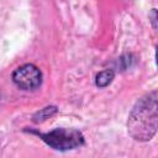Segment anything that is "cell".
Returning a JSON list of instances; mask_svg holds the SVG:
<instances>
[{
    "label": "cell",
    "mask_w": 158,
    "mask_h": 158,
    "mask_svg": "<svg viewBox=\"0 0 158 158\" xmlns=\"http://www.w3.org/2000/svg\"><path fill=\"white\" fill-rule=\"evenodd\" d=\"M157 122V90H153L138 99L132 107L127 120L128 135L136 141L147 142L156 135Z\"/></svg>",
    "instance_id": "cell-1"
},
{
    "label": "cell",
    "mask_w": 158,
    "mask_h": 158,
    "mask_svg": "<svg viewBox=\"0 0 158 158\" xmlns=\"http://www.w3.org/2000/svg\"><path fill=\"white\" fill-rule=\"evenodd\" d=\"M38 136L49 147L57 151H69L84 144V136L75 128H56L47 133H38Z\"/></svg>",
    "instance_id": "cell-2"
},
{
    "label": "cell",
    "mask_w": 158,
    "mask_h": 158,
    "mask_svg": "<svg viewBox=\"0 0 158 158\" xmlns=\"http://www.w3.org/2000/svg\"><path fill=\"white\" fill-rule=\"evenodd\" d=\"M12 81L22 90H35L42 83V73L35 64L27 63L14 70Z\"/></svg>",
    "instance_id": "cell-3"
},
{
    "label": "cell",
    "mask_w": 158,
    "mask_h": 158,
    "mask_svg": "<svg viewBox=\"0 0 158 158\" xmlns=\"http://www.w3.org/2000/svg\"><path fill=\"white\" fill-rule=\"evenodd\" d=\"M114 77H115V73H114L112 69H105V70H102V72L96 74L95 84L99 88H105L112 81Z\"/></svg>",
    "instance_id": "cell-4"
},
{
    "label": "cell",
    "mask_w": 158,
    "mask_h": 158,
    "mask_svg": "<svg viewBox=\"0 0 158 158\" xmlns=\"http://www.w3.org/2000/svg\"><path fill=\"white\" fill-rule=\"evenodd\" d=\"M56 112H57V107H56V106H47V107L40 110L38 112H36V114L33 115L32 120H33V122H42V121L49 118V117H51L52 115H54Z\"/></svg>",
    "instance_id": "cell-5"
}]
</instances>
